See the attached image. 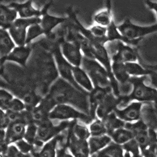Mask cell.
I'll return each mask as SVG.
<instances>
[{
  "label": "cell",
  "instance_id": "1",
  "mask_svg": "<svg viewBox=\"0 0 157 157\" xmlns=\"http://www.w3.org/2000/svg\"><path fill=\"white\" fill-rule=\"evenodd\" d=\"M48 93L52 95L57 104H67L73 105L75 107L77 106L79 109H81L80 107L81 106L83 112L89 115L88 102L89 92L88 94L83 93L78 90L66 80L59 78L56 80L50 87Z\"/></svg>",
  "mask_w": 157,
  "mask_h": 157
},
{
  "label": "cell",
  "instance_id": "2",
  "mask_svg": "<svg viewBox=\"0 0 157 157\" xmlns=\"http://www.w3.org/2000/svg\"><path fill=\"white\" fill-rule=\"evenodd\" d=\"M81 67L88 75L94 87L111 90L108 71L97 59L83 56Z\"/></svg>",
  "mask_w": 157,
  "mask_h": 157
},
{
  "label": "cell",
  "instance_id": "3",
  "mask_svg": "<svg viewBox=\"0 0 157 157\" xmlns=\"http://www.w3.org/2000/svg\"><path fill=\"white\" fill-rule=\"evenodd\" d=\"M117 28L124 38L139 45V43L145 37L157 33V23L142 26L134 23L128 18L117 25Z\"/></svg>",
  "mask_w": 157,
  "mask_h": 157
},
{
  "label": "cell",
  "instance_id": "4",
  "mask_svg": "<svg viewBox=\"0 0 157 157\" xmlns=\"http://www.w3.org/2000/svg\"><path fill=\"white\" fill-rule=\"evenodd\" d=\"M147 76L130 77L133 89L128 98L131 102L136 101L142 102H157V90L147 85Z\"/></svg>",
  "mask_w": 157,
  "mask_h": 157
},
{
  "label": "cell",
  "instance_id": "5",
  "mask_svg": "<svg viewBox=\"0 0 157 157\" xmlns=\"http://www.w3.org/2000/svg\"><path fill=\"white\" fill-rule=\"evenodd\" d=\"M48 118L57 120H78L85 124H89L94 121L88 114L67 104H57L50 112Z\"/></svg>",
  "mask_w": 157,
  "mask_h": 157
},
{
  "label": "cell",
  "instance_id": "6",
  "mask_svg": "<svg viewBox=\"0 0 157 157\" xmlns=\"http://www.w3.org/2000/svg\"><path fill=\"white\" fill-rule=\"evenodd\" d=\"M51 53L53 56L59 75L61 78L68 82L78 90L85 94H88L89 92L80 87L75 81L73 75V66L70 64L63 55L61 45L56 47L51 51Z\"/></svg>",
  "mask_w": 157,
  "mask_h": 157
},
{
  "label": "cell",
  "instance_id": "7",
  "mask_svg": "<svg viewBox=\"0 0 157 157\" xmlns=\"http://www.w3.org/2000/svg\"><path fill=\"white\" fill-rule=\"evenodd\" d=\"M113 43L112 52H109L111 61H119L124 63L128 62H139L140 57L137 49L132 45L121 41L116 40Z\"/></svg>",
  "mask_w": 157,
  "mask_h": 157
},
{
  "label": "cell",
  "instance_id": "8",
  "mask_svg": "<svg viewBox=\"0 0 157 157\" xmlns=\"http://www.w3.org/2000/svg\"><path fill=\"white\" fill-rule=\"evenodd\" d=\"M40 17L32 18L18 17L14 21L8 30L16 45L20 46L26 44L28 28L33 24L40 23Z\"/></svg>",
  "mask_w": 157,
  "mask_h": 157
},
{
  "label": "cell",
  "instance_id": "9",
  "mask_svg": "<svg viewBox=\"0 0 157 157\" xmlns=\"http://www.w3.org/2000/svg\"><path fill=\"white\" fill-rule=\"evenodd\" d=\"M72 120L48 119L38 125V138L46 142L69 128Z\"/></svg>",
  "mask_w": 157,
  "mask_h": 157
},
{
  "label": "cell",
  "instance_id": "10",
  "mask_svg": "<svg viewBox=\"0 0 157 157\" xmlns=\"http://www.w3.org/2000/svg\"><path fill=\"white\" fill-rule=\"evenodd\" d=\"M63 55L73 66H81L83 55L80 44L74 40H66L61 44Z\"/></svg>",
  "mask_w": 157,
  "mask_h": 157
},
{
  "label": "cell",
  "instance_id": "11",
  "mask_svg": "<svg viewBox=\"0 0 157 157\" xmlns=\"http://www.w3.org/2000/svg\"><path fill=\"white\" fill-rule=\"evenodd\" d=\"M89 48L94 59L99 61L105 69L109 74V77L113 76L112 72V61L110 54L107 49L105 45L98 42L89 40Z\"/></svg>",
  "mask_w": 157,
  "mask_h": 157
},
{
  "label": "cell",
  "instance_id": "12",
  "mask_svg": "<svg viewBox=\"0 0 157 157\" xmlns=\"http://www.w3.org/2000/svg\"><path fill=\"white\" fill-rule=\"evenodd\" d=\"M144 102H132L123 108L116 109L114 113L116 116L125 122H133L140 118L141 109Z\"/></svg>",
  "mask_w": 157,
  "mask_h": 157
},
{
  "label": "cell",
  "instance_id": "13",
  "mask_svg": "<svg viewBox=\"0 0 157 157\" xmlns=\"http://www.w3.org/2000/svg\"><path fill=\"white\" fill-rule=\"evenodd\" d=\"M33 46L32 44L16 46L10 52L6 59V62H13L18 64L23 67H26L30 58Z\"/></svg>",
  "mask_w": 157,
  "mask_h": 157
},
{
  "label": "cell",
  "instance_id": "14",
  "mask_svg": "<svg viewBox=\"0 0 157 157\" xmlns=\"http://www.w3.org/2000/svg\"><path fill=\"white\" fill-rule=\"evenodd\" d=\"M67 145L69 151L73 157H89L90 151L88 140L76 137L69 130Z\"/></svg>",
  "mask_w": 157,
  "mask_h": 157
},
{
  "label": "cell",
  "instance_id": "15",
  "mask_svg": "<svg viewBox=\"0 0 157 157\" xmlns=\"http://www.w3.org/2000/svg\"><path fill=\"white\" fill-rule=\"evenodd\" d=\"M35 0H26L23 2H12L8 5L17 10L19 17L32 18L40 17L43 14L42 10L36 9L33 6Z\"/></svg>",
  "mask_w": 157,
  "mask_h": 157
},
{
  "label": "cell",
  "instance_id": "16",
  "mask_svg": "<svg viewBox=\"0 0 157 157\" xmlns=\"http://www.w3.org/2000/svg\"><path fill=\"white\" fill-rule=\"evenodd\" d=\"M119 99L111 91H109L98 105L96 111L97 117L102 119L118 108Z\"/></svg>",
  "mask_w": 157,
  "mask_h": 157
},
{
  "label": "cell",
  "instance_id": "17",
  "mask_svg": "<svg viewBox=\"0 0 157 157\" xmlns=\"http://www.w3.org/2000/svg\"><path fill=\"white\" fill-rule=\"evenodd\" d=\"M16 44L10 35L9 30L1 28L0 30V61L1 67H4L6 59Z\"/></svg>",
  "mask_w": 157,
  "mask_h": 157
},
{
  "label": "cell",
  "instance_id": "18",
  "mask_svg": "<svg viewBox=\"0 0 157 157\" xmlns=\"http://www.w3.org/2000/svg\"><path fill=\"white\" fill-rule=\"evenodd\" d=\"M140 119L147 128L155 130L157 133V102H144L141 109Z\"/></svg>",
  "mask_w": 157,
  "mask_h": 157
},
{
  "label": "cell",
  "instance_id": "19",
  "mask_svg": "<svg viewBox=\"0 0 157 157\" xmlns=\"http://www.w3.org/2000/svg\"><path fill=\"white\" fill-rule=\"evenodd\" d=\"M27 125L20 121H11L6 129V137L7 144H14L20 139H24Z\"/></svg>",
  "mask_w": 157,
  "mask_h": 157
},
{
  "label": "cell",
  "instance_id": "20",
  "mask_svg": "<svg viewBox=\"0 0 157 157\" xmlns=\"http://www.w3.org/2000/svg\"><path fill=\"white\" fill-rule=\"evenodd\" d=\"M68 17H59L51 15L48 11L45 12L41 16L40 25L44 30V36H48L57 27L67 21Z\"/></svg>",
  "mask_w": 157,
  "mask_h": 157
},
{
  "label": "cell",
  "instance_id": "21",
  "mask_svg": "<svg viewBox=\"0 0 157 157\" xmlns=\"http://www.w3.org/2000/svg\"><path fill=\"white\" fill-rule=\"evenodd\" d=\"M109 91L111 90L94 87V88L89 92L88 95L89 113L94 120L97 118L96 111L99 104Z\"/></svg>",
  "mask_w": 157,
  "mask_h": 157
},
{
  "label": "cell",
  "instance_id": "22",
  "mask_svg": "<svg viewBox=\"0 0 157 157\" xmlns=\"http://www.w3.org/2000/svg\"><path fill=\"white\" fill-rule=\"evenodd\" d=\"M17 10L8 4H1L0 6V26L1 28L9 30L14 21L18 18Z\"/></svg>",
  "mask_w": 157,
  "mask_h": 157
},
{
  "label": "cell",
  "instance_id": "23",
  "mask_svg": "<svg viewBox=\"0 0 157 157\" xmlns=\"http://www.w3.org/2000/svg\"><path fill=\"white\" fill-rule=\"evenodd\" d=\"M73 75L78 85L88 92H90L94 86L87 73L81 66H73Z\"/></svg>",
  "mask_w": 157,
  "mask_h": 157
},
{
  "label": "cell",
  "instance_id": "24",
  "mask_svg": "<svg viewBox=\"0 0 157 157\" xmlns=\"http://www.w3.org/2000/svg\"><path fill=\"white\" fill-rule=\"evenodd\" d=\"M90 151V156L98 152L105 147L111 141V137L108 135L100 136H90L88 140Z\"/></svg>",
  "mask_w": 157,
  "mask_h": 157
},
{
  "label": "cell",
  "instance_id": "25",
  "mask_svg": "<svg viewBox=\"0 0 157 157\" xmlns=\"http://www.w3.org/2000/svg\"><path fill=\"white\" fill-rule=\"evenodd\" d=\"M124 154L123 146L111 141L105 147L92 155V157H124Z\"/></svg>",
  "mask_w": 157,
  "mask_h": 157
},
{
  "label": "cell",
  "instance_id": "26",
  "mask_svg": "<svg viewBox=\"0 0 157 157\" xmlns=\"http://www.w3.org/2000/svg\"><path fill=\"white\" fill-rule=\"evenodd\" d=\"M111 68L114 76L120 84H124L129 82L131 76L127 71L125 63L119 61H113Z\"/></svg>",
  "mask_w": 157,
  "mask_h": 157
},
{
  "label": "cell",
  "instance_id": "27",
  "mask_svg": "<svg viewBox=\"0 0 157 157\" xmlns=\"http://www.w3.org/2000/svg\"><path fill=\"white\" fill-rule=\"evenodd\" d=\"M101 120L107 128L108 135L117 128H124L126 124L125 121L118 117L114 111L109 114Z\"/></svg>",
  "mask_w": 157,
  "mask_h": 157
},
{
  "label": "cell",
  "instance_id": "28",
  "mask_svg": "<svg viewBox=\"0 0 157 157\" xmlns=\"http://www.w3.org/2000/svg\"><path fill=\"white\" fill-rule=\"evenodd\" d=\"M69 128L70 132L80 139L88 140L91 136L89 128L85 123H79L78 120H73Z\"/></svg>",
  "mask_w": 157,
  "mask_h": 157
},
{
  "label": "cell",
  "instance_id": "29",
  "mask_svg": "<svg viewBox=\"0 0 157 157\" xmlns=\"http://www.w3.org/2000/svg\"><path fill=\"white\" fill-rule=\"evenodd\" d=\"M109 136L111 137L112 141L121 145L135 137L133 133L124 127L115 130Z\"/></svg>",
  "mask_w": 157,
  "mask_h": 157
},
{
  "label": "cell",
  "instance_id": "30",
  "mask_svg": "<svg viewBox=\"0 0 157 157\" xmlns=\"http://www.w3.org/2000/svg\"><path fill=\"white\" fill-rule=\"evenodd\" d=\"M125 66L128 73L131 76H148L152 72V70L144 67L139 62L126 63Z\"/></svg>",
  "mask_w": 157,
  "mask_h": 157
},
{
  "label": "cell",
  "instance_id": "31",
  "mask_svg": "<svg viewBox=\"0 0 157 157\" xmlns=\"http://www.w3.org/2000/svg\"><path fill=\"white\" fill-rule=\"evenodd\" d=\"M93 20L96 24L107 27L112 21L114 20L113 18L112 11H109L107 9L101 10L94 15Z\"/></svg>",
  "mask_w": 157,
  "mask_h": 157
},
{
  "label": "cell",
  "instance_id": "32",
  "mask_svg": "<svg viewBox=\"0 0 157 157\" xmlns=\"http://www.w3.org/2000/svg\"><path fill=\"white\" fill-rule=\"evenodd\" d=\"M124 151V157H141V151L139 144L134 137L122 145Z\"/></svg>",
  "mask_w": 157,
  "mask_h": 157
},
{
  "label": "cell",
  "instance_id": "33",
  "mask_svg": "<svg viewBox=\"0 0 157 157\" xmlns=\"http://www.w3.org/2000/svg\"><path fill=\"white\" fill-rule=\"evenodd\" d=\"M58 135L46 142L42 147L39 157H56V147Z\"/></svg>",
  "mask_w": 157,
  "mask_h": 157
},
{
  "label": "cell",
  "instance_id": "34",
  "mask_svg": "<svg viewBox=\"0 0 157 157\" xmlns=\"http://www.w3.org/2000/svg\"><path fill=\"white\" fill-rule=\"evenodd\" d=\"M42 35H44V32L40 23L33 24L30 26L27 32L26 44H32L35 39Z\"/></svg>",
  "mask_w": 157,
  "mask_h": 157
},
{
  "label": "cell",
  "instance_id": "35",
  "mask_svg": "<svg viewBox=\"0 0 157 157\" xmlns=\"http://www.w3.org/2000/svg\"><path fill=\"white\" fill-rule=\"evenodd\" d=\"M91 136H100L107 134V130L101 119L96 118L89 126Z\"/></svg>",
  "mask_w": 157,
  "mask_h": 157
},
{
  "label": "cell",
  "instance_id": "36",
  "mask_svg": "<svg viewBox=\"0 0 157 157\" xmlns=\"http://www.w3.org/2000/svg\"><path fill=\"white\" fill-rule=\"evenodd\" d=\"M38 126L35 123L29 124L26 126L24 139L30 144H32L38 138Z\"/></svg>",
  "mask_w": 157,
  "mask_h": 157
},
{
  "label": "cell",
  "instance_id": "37",
  "mask_svg": "<svg viewBox=\"0 0 157 157\" xmlns=\"http://www.w3.org/2000/svg\"><path fill=\"white\" fill-rule=\"evenodd\" d=\"M13 95L6 89L1 88L0 90V107L1 109L6 111L8 109L11 101L14 99Z\"/></svg>",
  "mask_w": 157,
  "mask_h": 157
},
{
  "label": "cell",
  "instance_id": "38",
  "mask_svg": "<svg viewBox=\"0 0 157 157\" xmlns=\"http://www.w3.org/2000/svg\"><path fill=\"white\" fill-rule=\"evenodd\" d=\"M14 144L19 149L20 151L26 155V157L32 156L30 154L32 147V144L26 141L25 139H20L15 142Z\"/></svg>",
  "mask_w": 157,
  "mask_h": 157
},
{
  "label": "cell",
  "instance_id": "39",
  "mask_svg": "<svg viewBox=\"0 0 157 157\" xmlns=\"http://www.w3.org/2000/svg\"><path fill=\"white\" fill-rule=\"evenodd\" d=\"M25 109L26 105L24 101L17 98H14L11 101L8 108V109L14 112H21Z\"/></svg>",
  "mask_w": 157,
  "mask_h": 157
},
{
  "label": "cell",
  "instance_id": "40",
  "mask_svg": "<svg viewBox=\"0 0 157 157\" xmlns=\"http://www.w3.org/2000/svg\"><path fill=\"white\" fill-rule=\"evenodd\" d=\"M26 157V155L20 151L19 149L15 144L13 145L12 144L9 145L4 156V157Z\"/></svg>",
  "mask_w": 157,
  "mask_h": 157
},
{
  "label": "cell",
  "instance_id": "41",
  "mask_svg": "<svg viewBox=\"0 0 157 157\" xmlns=\"http://www.w3.org/2000/svg\"><path fill=\"white\" fill-rule=\"evenodd\" d=\"M45 142L39 138H37L32 144V151L30 154L33 157H39V154L45 144Z\"/></svg>",
  "mask_w": 157,
  "mask_h": 157
},
{
  "label": "cell",
  "instance_id": "42",
  "mask_svg": "<svg viewBox=\"0 0 157 157\" xmlns=\"http://www.w3.org/2000/svg\"><path fill=\"white\" fill-rule=\"evenodd\" d=\"M0 120H1V123H0L1 128L5 129V130L8 128V126H9L11 123V121L8 116L7 115L6 111L1 109Z\"/></svg>",
  "mask_w": 157,
  "mask_h": 157
},
{
  "label": "cell",
  "instance_id": "43",
  "mask_svg": "<svg viewBox=\"0 0 157 157\" xmlns=\"http://www.w3.org/2000/svg\"><path fill=\"white\" fill-rule=\"evenodd\" d=\"M147 80L149 81V85L157 90V71L152 70L151 73L147 76Z\"/></svg>",
  "mask_w": 157,
  "mask_h": 157
},
{
  "label": "cell",
  "instance_id": "44",
  "mask_svg": "<svg viewBox=\"0 0 157 157\" xmlns=\"http://www.w3.org/2000/svg\"><path fill=\"white\" fill-rule=\"evenodd\" d=\"M145 4L148 9L153 11L157 17V1H154L152 0H145Z\"/></svg>",
  "mask_w": 157,
  "mask_h": 157
},
{
  "label": "cell",
  "instance_id": "45",
  "mask_svg": "<svg viewBox=\"0 0 157 157\" xmlns=\"http://www.w3.org/2000/svg\"><path fill=\"white\" fill-rule=\"evenodd\" d=\"M139 62L145 67L147 68L148 69H150V70H155V71H157V64H147L145 63H144L142 60V59L141 58L139 59Z\"/></svg>",
  "mask_w": 157,
  "mask_h": 157
},
{
  "label": "cell",
  "instance_id": "46",
  "mask_svg": "<svg viewBox=\"0 0 157 157\" xmlns=\"http://www.w3.org/2000/svg\"><path fill=\"white\" fill-rule=\"evenodd\" d=\"M155 155H156V157H157V144L155 147Z\"/></svg>",
  "mask_w": 157,
  "mask_h": 157
}]
</instances>
